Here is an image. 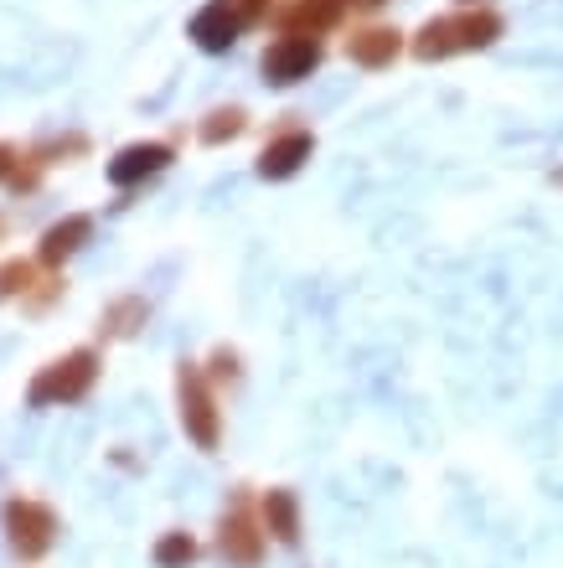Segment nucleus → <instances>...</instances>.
Masks as SVG:
<instances>
[{
	"label": "nucleus",
	"instance_id": "obj_16",
	"mask_svg": "<svg viewBox=\"0 0 563 568\" xmlns=\"http://www.w3.org/2000/svg\"><path fill=\"white\" fill-rule=\"evenodd\" d=\"M243 130H249V114H243L238 104L212 109L208 124H202V145H228V140H238Z\"/></svg>",
	"mask_w": 563,
	"mask_h": 568
},
{
	"label": "nucleus",
	"instance_id": "obj_10",
	"mask_svg": "<svg viewBox=\"0 0 563 568\" xmlns=\"http://www.w3.org/2000/svg\"><path fill=\"white\" fill-rule=\"evenodd\" d=\"M243 31H249V21H243L228 0H212V6H202V11L192 16V42L202 47V52H228Z\"/></svg>",
	"mask_w": 563,
	"mask_h": 568
},
{
	"label": "nucleus",
	"instance_id": "obj_17",
	"mask_svg": "<svg viewBox=\"0 0 563 568\" xmlns=\"http://www.w3.org/2000/svg\"><path fill=\"white\" fill-rule=\"evenodd\" d=\"M31 280H37V270H31L27 258H6V264H0V300L27 295Z\"/></svg>",
	"mask_w": 563,
	"mask_h": 568
},
{
	"label": "nucleus",
	"instance_id": "obj_4",
	"mask_svg": "<svg viewBox=\"0 0 563 568\" xmlns=\"http://www.w3.org/2000/svg\"><path fill=\"white\" fill-rule=\"evenodd\" d=\"M99 352L93 346H73V352H62V357H52L42 367V373L31 377L27 388V404L31 408H68V404H83L93 393V383H99Z\"/></svg>",
	"mask_w": 563,
	"mask_h": 568
},
{
	"label": "nucleus",
	"instance_id": "obj_21",
	"mask_svg": "<svg viewBox=\"0 0 563 568\" xmlns=\"http://www.w3.org/2000/svg\"><path fill=\"white\" fill-rule=\"evenodd\" d=\"M553 181H559V186H563V171H553Z\"/></svg>",
	"mask_w": 563,
	"mask_h": 568
},
{
	"label": "nucleus",
	"instance_id": "obj_20",
	"mask_svg": "<svg viewBox=\"0 0 563 568\" xmlns=\"http://www.w3.org/2000/svg\"><path fill=\"white\" fill-rule=\"evenodd\" d=\"M460 6H486V0H460Z\"/></svg>",
	"mask_w": 563,
	"mask_h": 568
},
{
	"label": "nucleus",
	"instance_id": "obj_15",
	"mask_svg": "<svg viewBox=\"0 0 563 568\" xmlns=\"http://www.w3.org/2000/svg\"><path fill=\"white\" fill-rule=\"evenodd\" d=\"M145 315H150L145 300H140V295H124V300H114V305H109L99 326H104V336H134V331L145 326Z\"/></svg>",
	"mask_w": 563,
	"mask_h": 568
},
{
	"label": "nucleus",
	"instance_id": "obj_1",
	"mask_svg": "<svg viewBox=\"0 0 563 568\" xmlns=\"http://www.w3.org/2000/svg\"><path fill=\"white\" fill-rule=\"evenodd\" d=\"M177 419L181 434L192 439L202 455L223 445V404H218V383L208 377L202 362H177Z\"/></svg>",
	"mask_w": 563,
	"mask_h": 568
},
{
	"label": "nucleus",
	"instance_id": "obj_9",
	"mask_svg": "<svg viewBox=\"0 0 563 568\" xmlns=\"http://www.w3.org/2000/svg\"><path fill=\"white\" fill-rule=\"evenodd\" d=\"M165 165H171V145H161V140H140V145H124L109 161V181H114L119 192H130V186H140V181L161 176Z\"/></svg>",
	"mask_w": 563,
	"mask_h": 568
},
{
	"label": "nucleus",
	"instance_id": "obj_18",
	"mask_svg": "<svg viewBox=\"0 0 563 568\" xmlns=\"http://www.w3.org/2000/svg\"><path fill=\"white\" fill-rule=\"evenodd\" d=\"M346 6H352V11H383L388 0H346Z\"/></svg>",
	"mask_w": 563,
	"mask_h": 568
},
{
	"label": "nucleus",
	"instance_id": "obj_19",
	"mask_svg": "<svg viewBox=\"0 0 563 568\" xmlns=\"http://www.w3.org/2000/svg\"><path fill=\"white\" fill-rule=\"evenodd\" d=\"M11 165H16V155L6 145H0V176H11Z\"/></svg>",
	"mask_w": 563,
	"mask_h": 568
},
{
	"label": "nucleus",
	"instance_id": "obj_11",
	"mask_svg": "<svg viewBox=\"0 0 563 568\" xmlns=\"http://www.w3.org/2000/svg\"><path fill=\"white\" fill-rule=\"evenodd\" d=\"M89 239H93V217H89V212H73V217H62V223H52L42 233V248H37V258H42L47 270H58V264H68V258H73Z\"/></svg>",
	"mask_w": 563,
	"mask_h": 568
},
{
	"label": "nucleus",
	"instance_id": "obj_5",
	"mask_svg": "<svg viewBox=\"0 0 563 568\" xmlns=\"http://www.w3.org/2000/svg\"><path fill=\"white\" fill-rule=\"evenodd\" d=\"M0 527H6V548H11L21 564H42L52 548H58V511L37 501V496H11L6 507H0Z\"/></svg>",
	"mask_w": 563,
	"mask_h": 568
},
{
	"label": "nucleus",
	"instance_id": "obj_12",
	"mask_svg": "<svg viewBox=\"0 0 563 568\" xmlns=\"http://www.w3.org/2000/svg\"><path fill=\"white\" fill-rule=\"evenodd\" d=\"M399 52H403V31H393V27H356L346 37V58L356 68H393Z\"/></svg>",
	"mask_w": 563,
	"mask_h": 568
},
{
	"label": "nucleus",
	"instance_id": "obj_13",
	"mask_svg": "<svg viewBox=\"0 0 563 568\" xmlns=\"http://www.w3.org/2000/svg\"><path fill=\"white\" fill-rule=\"evenodd\" d=\"M346 0H295L284 11V31H300V37H321L326 27H336Z\"/></svg>",
	"mask_w": 563,
	"mask_h": 568
},
{
	"label": "nucleus",
	"instance_id": "obj_2",
	"mask_svg": "<svg viewBox=\"0 0 563 568\" xmlns=\"http://www.w3.org/2000/svg\"><path fill=\"white\" fill-rule=\"evenodd\" d=\"M502 31H506V21L491 6H471V11H460V16H434L414 37V58L440 62V58H455V52H475V47H491Z\"/></svg>",
	"mask_w": 563,
	"mask_h": 568
},
{
	"label": "nucleus",
	"instance_id": "obj_3",
	"mask_svg": "<svg viewBox=\"0 0 563 568\" xmlns=\"http://www.w3.org/2000/svg\"><path fill=\"white\" fill-rule=\"evenodd\" d=\"M212 532H218L212 548H218V558L228 568H259L269 558V532L259 523V496H249V486H233Z\"/></svg>",
	"mask_w": 563,
	"mask_h": 568
},
{
	"label": "nucleus",
	"instance_id": "obj_7",
	"mask_svg": "<svg viewBox=\"0 0 563 568\" xmlns=\"http://www.w3.org/2000/svg\"><path fill=\"white\" fill-rule=\"evenodd\" d=\"M259 523H264L274 548H300V538H305V511H300V496L290 486L259 491Z\"/></svg>",
	"mask_w": 563,
	"mask_h": 568
},
{
	"label": "nucleus",
	"instance_id": "obj_6",
	"mask_svg": "<svg viewBox=\"0 0 563 568\" xmlns=\"http://www.w3.org/2000/svg\"><path fill=\"white\" fill-rule=\"evenodd\" d=\"M315 62H321V37L284 31V37H274L269 52H264V83H274V89H295L300 78L315 73Z\"/></svg>",
	"mask_w": 563,
	"mask_h": 568
},
{
	"label": "nucleus",
	"instance_id": "obj_8",
	"mask_svg": "<svg viewBox=\"0 0 563 568\" xmlns=\"http://www.w3.org/2000/svg\"><path fill=\"white\" fill-rule=\"evenodd\" d=\"M311 155H315L311 130H280V135H269V145L259 150V176L264 181H290V176L305 171Z\"/></svg>",
	"mask_w": 563,
	"mask_h": 568
},
{
	"label": "nucleus",
	"instance_id": "obj_14",
	"mask_svg": "<svg viewBox=\"0 0 563 568\" xmlns=\"http://www.w3.org/2000/svg\"><path fill=\"white\" fill-rule=\"evenodd\" d=\"M197 558H202V542L187 527H165L161 538L150 542V564L155 568H197Z\"/></svg>",
	"mask_w": 563,
	"mask_h": 568
}]
</instances>
